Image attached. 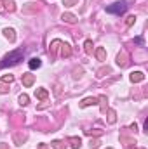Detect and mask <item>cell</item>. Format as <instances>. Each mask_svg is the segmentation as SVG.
I'll return each mask as SVG.
<instances>
[{"label": "cell", "instance_id": "obj_1", "mask_svg": "<svg viewBox=\"0 0 148 149\" xmlns=\"http://www.w3.org/2000/svg\"><path fill=\"white\" fill-rule=\"evenodd\" d=\"M21 59H23V50H14V52H11L7 57L2 59L0 70H2V68H7V66H14V64H18Z\"/></svg>", "mask_w": 148, "mask_h": 149}, {"label": "cell", "instance_id": "obj_2", "mask_svg": "<svg viewBox=\"0 0 148 149\" xmlns=\"http://www.w3.org/2000/svg\"><path fill=\"white\" fill-rule=\"evenodd\" d=\"M125 9H127L125 2H117V3H113V5H110V7H106V12L120 16V14H124V12H125Z\"/></svg>", "mask_w": 148, "mask_h": 149}, {"label": "cell", "instance_id": "obj_3", "mask_svg": "<svg viewBox=\"0 0 148 149\" xmlns=\"http://www.w3.org/2000/svg\"><path fill=\"white\" fill-rule=\"evenodd\" d=\"M33 81H35V74H30V73L23 74V85L25 87H32Z\"/></svg>", "mask_w": 148, "mask_h": 149}, {"label": "cell", "instance_id": "obj_4", "mask_svg": "<svg viewBox=\"0 0 148 149\" xmlns=\"http://www.w3.org/2000/svg\"><path fill=\"white\" fill-rule=\"evenodd\" d=\"M61 56L63 57H70L72 56V47L68 43H65V42H61Z\"/></svg>", "mask_w": 148, "mask_h": 149}, {"label": "cell", "instance_id": "obj_5", "mask_svg": "<svg viewBox=\"0 0 148 149\" xmlns=\"http://www.w3.org/2000/svg\"><path fill=\"white\" fill-rule=\"evenodd\" d=\"M143 80H145V74L141 71H132L131 73V81L132 83H138V81H143Z\"/></svg>", "mask_w": 148, "mask_h": 149}, {"label": "cell", "instance_id": "obj_6", "mask_svg": "<svg viewBox=\"0 0 148 149\" xmlns=\"http://www.w3.org/2000/svg\"><path fill=\"white\" fill-rule=\"evenodd\" d=\"M94 106V104H98V97H87V99H84L82 102H80V108H87V106Z\"/></svg>", "mask_w": 148, "mask_h": 149}, {"label": "cell", "instance_id": "obj_7", "mask_svg": "<svg viewBox=\"0 0 148 149\" xmlns=\"http://www.w3.org/2000/svg\"><path fill=\"white\" fill-rule=\"evenodd\" d=\"M61 19H63V21H66V23H70V24H75V23H77V17H75L73 14H70V12H65Z\"/></svg>", "mask_w": 148, "mask_h": 149}, {"label": "cell", "instance_id": "obj_8", "mask_svg": "<svg viewBox=\"0 0 148 149\" xmlns=\"http://www.w3.org/2000/svg\"><path fill=\"white\" fill-rule=\"evenodd\" d=\"M40 59L38 57H33V59H30V63H28V66H30V70H37V68H40Z\"/></svg>", "mask_w": 148, "mask_h": 149}, {"label": "cell", "instance_id": "obj_9", "mask_svg": "<svg viewBox=\"0 0 148 149\" xmlns=\"http://www.w3.org/2000/svg\"><path fill=\"white\" fill-rule=\"evenodd\" d=\"M96 57H98L99 61H106V52H105L103 47H99V49L96 50Z\"/></svg>", "mask_w": 148, "mask_h": 149}, {"label": "cell", "instance_id": "obj_10", "mask_svg": "<svg viewBox=\"0 0 148 149\" xmlns=\"http://www.w3.org/2000/svg\"><path fill=\"white\" fill-rule=\"evenodd\" d=\"M127 56H125V52H122V54H118V57H117V64L118 66H125L127 64Z\"/></svg>", "mask_w": 148, "mask_h": 149}, {"label": "cell", "instance_id": "obj_11", "mask_svg": "<svg viewBox=\"0 0 148 149\" xmlns=\"http://www.w3.org/2000/svg\"><path fill=\"white\" fill-rule=\"evenodd\" d=\"M4 33H5V37L9 38V42H14V40H16L14 30H11V28H5V30H4Z\"/></svg>", "mask_w": 148, "mask_h": 149}, {"label": "cell", "instance_id": "obj_12", "mask_svg": "<svg viewBox=\"0 0 148 149\" xmlns=\"http://www.w3.org/2000/svg\"><path fill=\"white\" fill-rule=\"evenodd\" d=\"M35 97H37V99H42V101L47 99V90H45V88H38L37 92H35Z\"/></svg>", "mask_w": 148, "mask_h": 149}, {"label": "cell", "instance_id": "obj_13", "mask_svg": "<svg viewBox=\"0 0 148 149\" xmlns=\"http://www.w3.org/2000/svg\"><path fill=\"white\" fill-rule=\"evenodd\" d=\"M70 142H72V149H80V137H70Z\"/></svg>", "mask_w": 148, "mask_h": 149}, {"label": "cell", "instance_id": "obj_14", "mask_svg": "<svg viewBox=\"0 0 148 149\" xmlns=\"http://www.w3.org/2000/svg\"><path fill=\"white\" fill-rule=\"evenodd\" d=\"M4 3H5V9L9 10V12H14L16 10V7H14V0H2Z\"/></svg>", "mask_w": 148, "mask_h": 149}, {"label": "cell", "instance_id": "obj_15", "mask_svg": "<svg viewBox=\"0 0 148 149\" xmlns=\"http://www.w3.org/2000/svg\"><path fill=\"white\" fill-rule=\"evenodd\" d=\"M59 42H61V40H54V42L51 43V56H54V54H56V50H58V45H59Z\"/></svg>", "mask_w": 148, "mask_h": 149}, {"label": "cell", "instance_id": "obj_16", "mask_svg": "<svg viewBox=\"0 0 148 149\" xmlns=\"http://www.w3.org/2000/svg\"><path fill=\"white\" fill-rule=\"evenodd\" d=\"M51 146H52L54 149H65V148H66V144H65V142H61V141H54Z\"/></svg>", "mask_w": 148, "mask_h": 149}, {"label": "cell", "instance_id": "obj_17", "mask_svg": "<svg viewBox=\"0 0 148 149\" xmlns=\"http://www.w3.org/2000/svg\"><path fill=\"white\" fill-rule=\"evenodd\" d=\"M84 47H85V52H87V54H91V52H92V42H91V40H85Z\"/></svg>", "mask_w": 148, "mask_h": 149}, {"label": "cell", "instance_id": "obj_18", "mask_svg": "<svg viewBox=\"0 0 148 149\" xmlns=\"http://www.w3.org/2000/svg\"><path fill=\"white\" fill-rule=\"evenodd\" d=\"M19 104H28V95L26 94H21L19 95Z\"/></svg>", "mask_w": 148, "mask_h": 149}, {"label": "cell", "instance_id": "obj_19", "mask_svg": "<svg viewBox=\"0 0 148 149\" xmlns=\"http://www.w3.org/2000/svg\"><path fill=\"white\" fill-rule=\"evenodd\" d=\"M108 121H110V123H115V111H113V109L108 111Z\"/></svg>", "mask_w": 148, "mask_h": 149}, {"label": "cell", "instance_id": "obj_20", "mask_svg": "<svg viewBox=\"0 0 148 149\" xmlns=\"http://www.w3.org/2000/svg\"><path fill=\"white\" fill-rule=\"evenodd\" d=\"M12 80H14V76H12V74H5V76L2 78V81H4V83H11Z\"/></svg>", "mask_w": 148, "mask_h": 149}, {"label": "cell", "instance_id": "obj_21", "mask_svg": "<svg viewBox=\"0 0 148 149\" xmlns=\"http://www.w3.org/2000/svg\"><path fill=\"white\" fill-rule=\"evenodd\" d=\"M99 144H101L99 139H91V148H99Z\"/></svg>", "mask_w": 148, "mask_h": 149}, {"label": "cell", "instance_id": "obj_22", "mask_svg": "<svg viewBox=\"0 0 148 149\" xmlns=\"http://www.w3.org/2000/svg\"><path fill=\"white\" fill-rule=\"evenodd\" d=\"M14 141L18 142V146H21V144H23V141H25V135H23V137H21V135H16V137H14Z\"/></svg>", "mask_w": 148, "mask_h": 149}, {"label": "cell", "instance_id": "obj_23", "mask_svg": "<svg viewBox=\"0 0 148 149\" xmlns=\"http://www.w3.org/2000/svg\"><path fill=\"white\" fill-rule=\"evenodd\" d=\"M134 21H136V17H134V16H129V17H127V21H125V24H127V26H131Z\"/></svg>", "mask_w": 148, "mask_h": 149}, {"label": "cell", "instance_id": "obj_24", "mask_svg": "<svg viewBox=\"0 0 148 149\" xmlns=\"http://www.w3.org/2000/svg\"><path fill=\"white\" fill-rule=\"evenodd\" d=\"M77 2H78V0H63V5H73Z\"/></svg>", "mask_w": 148, "mask_h": 149}, {"label": "cell", "instance_id": "obj_25", "mask_svg": "<svg viewBox=\"0 0 148 149\" xmlns=\"http://www.w3.org/2000/svg\"><path fill=\"white\" fill-rule=\"evenodd\" d=\"M5 92H7V88H5V87L0 83V94H5Z\"/></svg>", "mask_w": 148, "mask_h": 149}, {"label": "cell", "instance_id": "obj_26", "mask_svg": "<svg viewBox=\"0 0 148 149\" xmlns=\"http://www.w3.org/2000/svg\"><path fill=\"white\" fill-rule=\"evenodd\" d=\"M0 149H7V144H0Z\"/></svg>", "mask_w": 148, "mask_h": 149}, {"label": "cell", "instance_id": "obj_27", "mask_svg": "<svg viewBox=\"0 0 148 149\" xmlns=\"http://www.w3.org/2000/svg\"><path fill=\"white\" fill-rule=\"evenodd\" d=\"M108 149H111V148H108Z\"/></svg>", "mask_w": 148, "mask_h": 149}]
</instances>
